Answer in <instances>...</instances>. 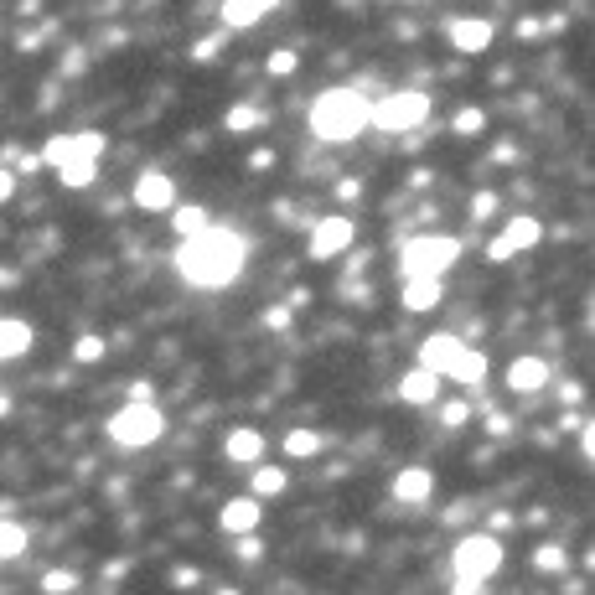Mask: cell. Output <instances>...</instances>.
Here are the masks:
<instances>
[{
  "mask_svg": "<svg viewBox=\"0 0 595 595\" xmlns=\"http://www.w3.org/2000/svg\"><path fill=\"white\" fill-rule=\"evenodd\" d=\"M285 492V471L280 466H259L254 471V497H280Z\"/></svg>",
  "mask_w": 595,
  "mask_h": 595,
  "instance_id": "4316f807",
  "label": "cell"
},
{
  "mask_svg": "<svg viewBox=\"0 0 595 595\" xmlns=\"http://www.w3.org/2000/svg\"><path fill=\"white\" fill-rule=\"evenodd\" d=\"M11 197H16V171L0 166V202H11Z\"/></svg>",
  "mask_w": 595,
  "mask_h": 595,
  "instance_id": "8d00e7d4",
  "label": "cell"
},
{
  "mask_svg": "<svg viewBox=\"0 0 595 595\" xmlns=\"http://www.w3.org/2000/svg\"><path fill=\"white\" fill-rule=\"evenodd\" d=\"M461 347H466V342H461L456 332H435V337H425V347H420V368L435 373V378H445V368L456 363Z\"/></svg>",
  "mask_w": 595,
  "mask_h": 595,
  "instance_id": "5bb4252c",
  "label": "cell"
},
{
  "mask_svg": "<svg viewBox=\"0 0 595 595\" xmlns=\"http://www.w3.org/2000/svg\"><path fill=\"white\" fill-rule=\"evenodd\" d=\"M42 171V156H21V176H37Z\"/></svg>",
  "mask_w": 595,
  "mask_h": 595,
  "instance_id": "f35d334b",
  "label": "cell"
},
{
  "mask_svg": "<svg viewBox=\"0 0 595 595\" xmlns=\"http://www.w3.org/2000/svg\"><path fill=\"white\" fill-rule=\"evenodd\" d=\"M223 125H228V135H249V130L264 125V109H254V104H233Z\"/></svg>",
  "mask_w": 595,
  "mask_h": 595,
  "instance_id": "d4e9b609",
  "label": "cell"
},
{
  "mask_svg": "<svg viewBox=\"0 0 595 595\" xmlns=\"http://www.w3.org/2000/svg\"><path fill=\"white\" fill-rule=\"evenodd\" d=\"M368 130V99L363 88H326L311 104V135L326 145H347Z\"/></svg>",
  "mask_w": 595,
  "mask_h": 595,
  "instance_id": "7a4b0ae2",
  "label": "cell"
},
{
  "mask_svg": "<svg viewBox=\"0 0 595 595\" xmlns=\"http://www.w3.org/2000/svg\"><path fill=\"white\" fill-rule=\"evenodd\" d=\"M539 238H544V223H539V218H513V223L487 244V259H492V264H508L513 254H523V249L539 244Z\"/></svg>",
  "mask_w": 595,
  "mask_h": 595,
  "instance_id": "ba28073f",
  "label": "cell"
},
{
  "mask_svg": "<svg viewBox=\"0 0 595 595\" xmlns=\"http://www.w3.org/2000/svg\"><path fill=\"white\" fill-rule=\"evenodd\" d=\"M244 259H249V244H244V233H233V228H213L207 223L202 233L182 238L176 244V275H182L187 285L197 290H223L233 285L238 275H244Z\"/></svg>",
  "mask_w": 595,
  "mask_h": 595,
  "instance_id": "6da1fadb",
  "label": "cell"
},
{
  "mask_svg": "<svg viewBox=\"0 0 595 595\" xmlns=\"http://www.w3.org/2000/svg\"><path fill=\"white\" fill-rule=\"evenodd\" d=\"M533 570H544V575H564V570H570V554H564L559 544H539V549H533Z\"/></svg>",
  "mask_w": 595,
  "mask_h": 595,
  "instance_id": "484cf974",
  "label": "cell"
},
{
  "mask_svg": "<svg viewBox=\"0 0 595 595\" xmlns=\"http://www.w3.org/2000/svg\"><path fill=\"white\" fill-rule=\"evenodd\" d=\"M440 383H445V378L414 368V373L399 378V399H404V404H435V399H440Z\"/></svg>",
  "mask_w": 595,
  "mask_h": 595,
  "instance_id": "e0dca14e",
  "label": "cell"
},
{
  "mask_svg": "<svg viewBox=\"0 0 595 595\" xmlns=\"http://www.w3.org/2000/svg\"><path fill=\"white\" fill-rule=\"evenodd\" d=\"M321 430H290L285 440H280V451L290 456V461H306V456H321Z\"/></svg>",
  "mask_w": 595,
  "mask_h": 595,
  "instance_id": "cb8c5ba5",
  "label": "cell"
},
{
  "mask_svg": "<svg viewBox=\"0 0 595 595\" xmlns=\"http://www.w3.org/2000/svg\"><path fill=\"white\" fill-rule=\"evenodd\" d=\"M223 451H228V461H238V466H259V456H264V435L249 430V425H238V430H228Z\"/></svg>",
  "mask_w": 595,
  "mask_h": 595,
  "instance_id": "9a60e30c",
  "label": "cell"
},
{
  "mask_svg": "<svg viewBox=\"0 0 595 595\" xmlns=\"http://www.w3.org/2000/svg\"><path fill=\"white\" fill-rule=\"evenodd\" d=\"M42 590L47 595H68V590H78V575L73 570H47L42 575Z\"/></svg>",
  "mask_w": 595,
  "mask_h": 595,
  "instance_id": "4dcf8cb0",
  "label": "cell"
},
{
  "mask_svg": "<svg viewBox=\"0 0 595 595\" xmlns=\"http://www.w3.org/2000/svg\"><path fill=\"white\" fill-rule=\"evenodd\" d=\"M104 352H109V342H104V337H94V332L73 342V357H78V363H104Z\"/></svg>",
  "mask_w": 595,
  "mask_h": 595,
  "instance_id": "f1b7e54d",
  "label": "cell"
},
{
  "mask_svg": "<svg viewBox=\"0 0 595 595\" xmlns=\"http://www.w3.org/2000/svg\"><path fill=\"white\" fill-rule=\"evenodd\" d=\"M264 554V544L254 539V533H244V539H238V559H259Z\"/></svg>",
  "mask_w": 595,
  "mask_h": 595,
  "instance_id": "d590c367",
  "label": "cell"
},
{
  "mask_svg": "<svg viewBox=\"0 0 595 595\" xmlns=\"http://www.w3.org/2000/svg\"><path fill=\"white\" fill-rule=\"evenodd\" d=\"M99 156H104V135L78 130V135H52L47 151H42V166H57V171H63L68 161H99Z\"/></svg>",
  "mask_w": 595,
  "mask_h": 595,
  "instance_id": "52a82bcc",
  "label": "cell"
},
{
  "mask_svg": "<svg viewBox=\"0 0 595 595\" xmlns=\"http://www.w3.org/2000/svg\"><path fill=\"white\" fill-rule=\"evenodd\" d=\"M57 176H63V187H88L99 176V161H68Z\"/></svg>",
  "mask_w": 595,
  "mask_h": 595,
  "instance_id": "83f0119b",
  "label": "cell"
},
{
  "mask_svg": "<svg viewBox=\"0 0 595 595\" xmlns=\"http://www.w3.org/2000/svg\"><path fill=\"white\" fill-rule=\"evenodd\" d=\"M280 0H223V26L238 32V26H254L259 16H270Z\"/></svg>",
  "mask_w": 595,
  "mask_h": 595,
  "instance_id": "d6986e66",
  "label": "cell"
},
{
  "mask_svg": "<svg viewBox=\"0 0 595 595\" xmlns=\"http://www.w3.org/2000/svg\"><path fill=\"white\" fill-rule=\"evenodd\" d=\"M26 549H32V528L16 523V518H0V564L21 559Z\"/></svg>",
  "mask_w": 595,
  "mask_h": 595,
  "instance_id": "7402d4cb",
  "label": "cell"
},
{
  "mask_svg": "<svg viewBox=\"0 0 595 595\" xmlns=\"http://www.w3.org/2000/svg\"><path fill=\"white\" fill-rule=\"evenodd\" d=\"M451 264H461V238H451V233H425V238H409L399 249L404 280H445Z\"/></svg>",
  "mask_w": 595,
  "mask_h": 595,
  "instance_id": "277c9868",
  "label": "cell"
},
{
  "mask_svg": "<svg viewBox=\"0 0 595 595\" xmlns=\"http://www.w3.org/2000/svg\"><path fill=\"white\" fill-rule=\"evenodd\" d=\"M26 352H32V326L16 321V316H0V363L26 357Z\"/></svg>",
  "mask_w": 595,
  "mask_h": 595,
  "instance_id": "ac0fdd59",
  "label": "cell"
},
{
  "mask_svg": "<svg viewBox=\"0 0 595 595\" xmlns=\"http://www.w3.org/2000/svg\"><path fill=\"white\" fill-rule=\"evenodd\" d=\"M466 420H471V404H466V399H445V404H440V425H445V430H461Z\"/></svg>",
  "mask_w": 595,
  "mask_h": 595,
  "instance_id": "f546056e",
  "label": "cell"
},
{
  "mask_svg": "<svg viewBox=\"0 0 595 595\" xmlns=\"http://www.w3.org/2000/svg\"><path fill=\"white\" fill-rule=\"evenodd\" d=\"M264 68H270L275 78H285V73H295V52H275V57H270V63H264Z\"/></svg>",
  "mask_w": 595,
  "mask_h": 595,
  "instance_id": "836d02e7",
  "label": "cell"
},
{
  "mask_svg": "<svg viewBox=\"0 0 595 595\" xmlns=\"http://www.w3.org/2000/svg\"><path fill=\"white\" fill-rule=\"evenodd\" d=\"M451 130H456V135H482V130H487V114H482V109H461Z\"/></svg>",
  "mask_w": 595,
  "mask_h": 595,
  "instance_id": "1f68e13d",
  "label": "cell"
},
{
  "mask_svg": "<svg viewBox=\"0 0 595 595\" xmlns=\"http://www.w3.org/2000/svg\"><path fill=\"white\" fill-rule=\"evenodd\" d=\"M440 295H445V280H404L399 301H404L409 311H435Z\"/></svg>",
  "mask_w": 595,
  "mask_h": 595,
  "instance_id": "ffe728a7",
  "label": "cell"
},
{
  "mask_svg": "<svg viewBox=\"0 0 595 595\" xmlns=\"http://www.w3.org/2000/svg\"><path fill=\"white\" fill-rule=\"evenodd\" d=\"M430 492H435L430 466H404V471L394 476V497H399V502H430Z\"/></svg>",
  "mask_w": 595,
  "mask_h": 595,
  "instance_id": "2e32d148",
  "label": "cell"
},
{
  "mask_svg": "<svg viewBox=\"0 0 595 595\" xmlns=\"http://www.w3.org/2000/svg\"><path fill=\"white\" fill-rule=\"evenodd\" d=\"M508 389L513 394H544L549 389V363L544 357H513V368H508Z\"/></svg>",
  "mask_w": 595,
  "mask_h": 595,
  "instance_id": "4fadbf2b",
  "label": "cell"
},
{
  "mask_svg": "<svg viewBox=\"0 0 595 595\" xmlns=\"http://www.w3.org/2000/svg\"><path fill=\"white\" fill-rule=\"evenodd\" d=\"M223 47V37H202L197 47H192V57H197V63H213V52Z\"/></svg>",
  "mask_w": 595,
  "mask_h": 595,
  "instance_id": "e575fe53",
  "label": "cell"
},
{
  "mask_svg": "<svg viewBox=\"0 0 595 595\" xmlns=\"http://www.w3.org/2000/svg\"><path fill=\"white\" fill-rule=\"evenodd\" d=\"M445 37H451V47L456 52H487L492 47V37H497V26L487 21V16H461V21H451L445 26Z\"/></svg>",
  "mask_w": 595,
  "mask_h": 595,
  "instance_id": "8fae6325",
  "label": "cell"
},
{
  "mask_svg": "<svg viewBox=\"0 0 595 595\" xmlns=\"http://www.w3.org/2000/svg\"><path fill=\"white\" fill-rule=\"evenodd\" d=\"M352 244V218H321L316 228H311V244H306V254L311 259H337L342 249Z\"/></svg>",
  "mask_w": 595,
  "mask_h": 595,
  "instance_id": "9c48e42d",
  "label": "cell"
},
{
  "mask_svg": "<svg viewBox=\"0 0 595 595\" xmlns=\"http://www.w3.org/2000/svg\"><path fill=\"white\" fill-rule=\"evenodd\" d=\"M487 430H492V435H508V430H513V420H508V414H492Z\"/></svg>",
  "mask_w": 595,
  "mask_h": 595,
  "instance_id": "74e56055",
  "label": "cell"
},
{
  "mask_svg": "<svg viewBox=\"0 0 595 595\" xmlns=\"http://www.w3.org/2000/svg\"><path fill=\"white\" fill-rule=\"evenodd\" d=\"M135 207H140V213H171V207H176V182L166 171H140Z\"/></svg>",
  "mask_w": 595,
  "mask_h": 595,
  "instance_id": "30bf717a",
  "label": "cell"
},
{
  "mask_svg": "<svg viewBox=\"0 0 595 595\" xmlns=\"http://www.w3.org/2000/svg\"><path fill=\"white\" fill-rule=\"evenodd\" d=\"M492 213H497V192L487 187V192H476V197H471V223H487Z\"/></svg>",
  "mask_w": 595,
  "mask_h": 595,
  "instance_id": "d6a6232c",
  "label": "cell"
},
{
  "mask_svg": "<svg viewBox=\"0 0 595 595\" xmlns=\"http://www.w3.org/2000/svg\"><path fill=\"white\" fill-rule=\"evenodd\" d=\"M445 378H456V383H482V378H487V352H482V347H461L456 363L445 368Z\"/></svg>",
  "mask_w": 595,
  "mask_h": 595,
  "instance_id": "44dd1931",
  "label": "cell"
},
{
  "mask_svg": "<svg viewBox=\"0 0 595 595\" xmlns=\"http://www.w3.org/2000/svg\"><path fill=\"white\" fill-rule=\"evenodd\" d=\"M218 595H238V590H218Z\"/></svg>",
  "mask_w": 595,
  "mask_h": 595,
  "instance_id": "60d3db41",
  "label": "cell"
},
{
  "mask_svg": "<svg viewBox=\"0 0 595 595\" xmlns=\"http://www.w3.org/2000/svg\"><path fill=\"white\" fill-rule=\"evenodd\" d=\"M259 518H264L259 497H233V502H223L218 528H223V533H233V539H244V533H254V528H259Z\"/></svg>",
  "mask_w": 595,
  "mask_h": 595,
  "instance_id": "7c38bea8",
  "label": "cell"
},
{
  "mask_svg": "<svg viewBox=\"0 0 595 595\" xmlns=\"http://www.w3.org/2000/svg\"><path fill=\"white\" fill-rule=\"evenodd\" d=\"M502 559H508V549H502L497 533H466V539L456 544L451 554V595H476L497 570H502Z\"/></svg>",
  "mask_w": 595,
  "mask_h": 595,
  "instance_id": "3957f363",
  "label": "cell"
},
{
  "mask_svg": "<svg viewBox=\"0 0 595 595\" xmlns=\"http://www.w3.org/2000/svg\"><path fill=\"white\" fill-rule=\"evenodd\" d=\"M0 285H16V270H0Z\"/></svg>",
  "mask_w": 595,
  "mask_h": 595,
  "instance_id": "ab89813d",
  "label": "cell"
},
{
  "mask_svg": "<svg viewBox=\"0 0 595 595\" xmlns=\"http://www.w3.org/2000/svg\"><path fill=\"white\" fill-rule=\"evenodd\" d=\"M171 228H176V238L202 233V228H207V207H197V202H176V207H171Z\"/></svg>",
  "mask_w": 595,
  "mask_h": 595,
  "instance_id": "603a6c76",
  "label": "cell"
},
{
  "mask_svg": "<svg viewBox=\"0 0 595 595\" xmlns=\"http://www.w3.org/2000/svg\"><path fill=\"white\" fill-rule=\"evenodd\" d=\"M161 435H166V414H161L151 399H130V404L109 420V440L125 445V451H145V445H156Z\"/></svg>",
  "mask_w": 595,
  "mask_h": 595,
  "instance_id": "8992f818",
  "label": "cell"
},
{
  "mask_svg": "<svg viewBox=\"0 0 595 595\" xmlns=\"http://www.w3.org/2000/svg\"><path fill=\"white\" fill-rule=\"evenodd\" d=\"M430 119V94L425 88H394V94H383L368 104V125L373 130H389V135H409L420 130Z\"/></svg>",
  "mask_w": 595,
  "mask_h": 595,
  "instance_id": "5b68a950",
  "label": "cell"
}]
</instances>
